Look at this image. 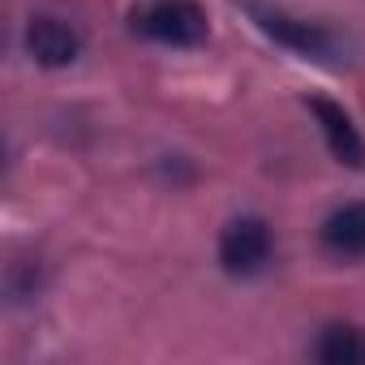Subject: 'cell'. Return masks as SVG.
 Here are the masks:
<instances>
[{
    "label": "cell",
    "mask_w": 365,
    "mask_h": 365,
    "mask_svg": "<svg viewBox=\"0 0 365 365\" xmlns=\"http://www.w3.org/2000/svg\"><path fill=\"white\" fill-rule=\"evenodd\" d=\"M245 9L271 43L288 48L301 61H314L322 69H348L356 61V43L348 35L331 31L327 22H309V18H297V14L275 9V5H258V0H245Z\"/></svg>",
    "instance_id": "obj_1"
},
{
    "label": "cell",
    "mask_w": 365,
    "mask_h": 365,
    "mask_svg": "<svg viewBox=\"0 0 365 365\" xmlns=\"http://www.w3.org/2000/svg\"><path fill=\"white\" fill-rule=\"evenodd\" d=\"M129 31L172 52H194L211 39V18L198 0H138L129 9Z\"/></svg>",
    "instance_id": "obj_2"
},
{
    "label": "cell",
    "mask_w": 365,
    "mask_h": 365,
    "mask_svg": "<svg viewBox=\"0 0 365 365\" xmlns=\"http://www.w3.org/2000/svg\"><path fill=\"white\" fill-rule=\"evenodd\" d=\"M275 262V237L262 215H237L220 232V267L232 279H254Z\"/></svg>",
    "instance_id": "obj_3"
},
{
    "label": "cell",
    "mask_w": 365,
    "mask_h": 365,
    "mask_svg": "<svg viewBox=\"0 0 365 365\" xmlns=\"http://www.w3.org/2000/svg\"><path fill=\"white\" fill-rule=\"evenodd\" d=\"M22 43H26V56L39 69H69V65H78V56L86 48L82 31L69 18H61V14H35L26 22Z\"/></svg>",
    "instance_id": "obj_4"
},
{
    "label": "cell",
    "mask_w": 365,
    "mask_h": 365,
    "mask_svg": "<svg viewBox=\"0 0 365 365\" xmlns=\"http://www.w3.org/2000/svg\"><path fill=\"white\" fill-rule=\"evenodd\" d=\"M305 108L314 112V120H318V133H322V142H327V150L339 159V163H348V168H365V138H361V129L352 125V116L339 108V103H331V99H305Z\"/></svg>",
    "instance_id": "obj_5"
},
{
    "label": "cell",
    "mask_w": 365,
    "mask_h": 365,
    "mask_svg": "<svg viewBox=\"0 0 365 365\" xmlns=\"http://www.w3.org/2000/svg\"><path fill=\"white\" fill-rule=\"evenodd\" d=\"M318 241H322V250H327L331 258H339V262H361V258H365V198L339 202V207L322 220Z\"/></svg>",
    "instance_id": "obj_6"
},
{
    "label": "cell",
    "mask_w": 365,
    "mask_h": 365,
    "mask_svg": "<svg viewBox=\"0 0 365 365\" xmlns=\"http://www.w3.org/2000/svg\"><path fill=\"white\" fill-rule=\"evenodd\" d=\"M314 356L322 365H365V331L352 322H331V327H322Z\"/></svg>",
    "instance_id": "obj_7"
}]
</instances>
